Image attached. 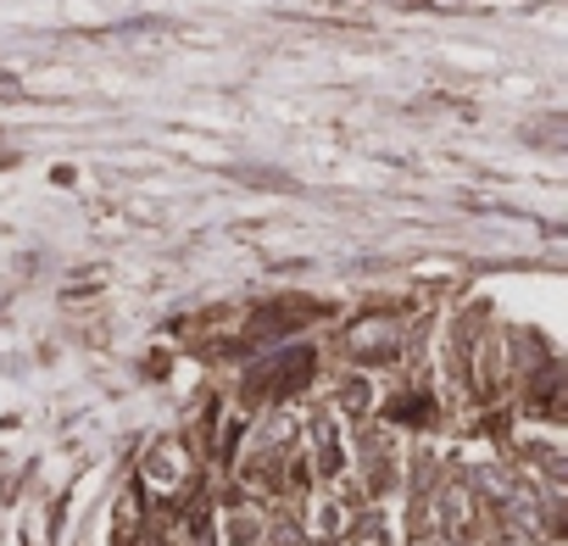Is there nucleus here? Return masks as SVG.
Masks as SVG:
<instances>
[{"mask_svg":"<svg viewBox=\"0 0 568 546\" xmlns=\"http://www.w3.org/2000/svg\"><path fill=\"white\" fill-rule=\"evenodd\" d=\"M140 529H145V518H140V485H129L123 502H118V540H129Z\"/></svg>","mask_w":568,"mask_h":546,"instance_id":"obj_5","label":"nucleus"},{"mask_svg":"<svg viewBox=\"0 0 568 546\" xmlns=\"http://www.w3.org/2000/svg\"><path fill=\"white\" fill-rule=\"evenodd\" d=\"M145 479H151V491L179 496V491L195 479V457H190V446H184V441H162V446H151V457H145Z\"/></svg>","mask_w":568,"mask_h":546,"instance_id":"obj_2","label":"nucleus"},{"mask_svg":"<svg viewBox=\"0 0 568 546\" xmlns=\"http://www.w3.org/2000/svg\"><path fill=\"white\" fill-rule=\"evenodd\" d=\"M302 446H307L318 479H341V474L352 468V441H346L341 413H313V418L302 424Z\"/></svg>","mask_w":568,"mask_h":546,"instance_id":"obj_1","label":"nucleus"},{"mask_svg":"<svg viewBox=\"0 0 568 546\" xmlns=\"http://www.w3.org/2000/svg\"><path fill=\"white\" fill-rule=\"evenodd\" d=\"M262 529H267V513L245 496V507H229L223 513V524H212V535L223 540V546H262Z\"/></svg>","mask_w":568,"mask_h":546,"instance_id":"obj_3","label":"nucleus"},{"mask_svg":"<svg viewBox=\"0 0 568 546\" xmlns=\"http://www.w3.org/2000/svg\"><path fill=\"white\" fill-rule=\"evenodd\" d=\"M335 413L341 418H368L374 413V380L368 374H346L335 391Z\"/></svg>","mask_w":568,"mask_h":546,"instance_id":"obj_4","label":"nucleus"}]
</instances>
